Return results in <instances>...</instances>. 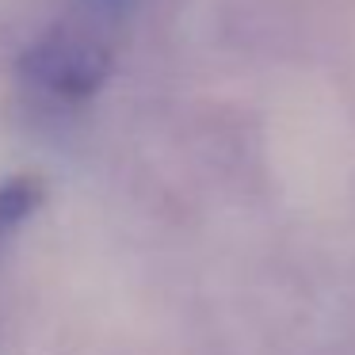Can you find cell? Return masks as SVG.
<instances>
[{"mask_svg":"<svg viewBox=\"0 0 355 355\" xmlns=\"http://www.w3.org/2000/svg\"><path fill=\"white\" fill-rule=\"evenodd\" d=\"M24 80L35 92L62 103L88 100L111 73V50L85 31H50L19 58Z\"/></svg>","mask_w":355,"mask_h":355,"instance_id":"1","label":"cell"},{"mask_svg":"<svg viewBox=\"0 0 355 355\" xmlns=\"http://www.w3.org/2000/svg\"><path fill=\"white\" fill-rule=\"evenodd\" d=\"M42 202V184L31 176H16L8 184H0V237L16 233L27 218L39 210Z\"/></svg>","mask_w":355,"mask_h":355,"instance_id":"2","label":"cell"},{"mask_svg":"<svg viewBox=\"0 0 355 355\" xmlns=\"http://www.w3.org/2000/svg\"><path fill=\"white\" fill-rule=\"evenodd\" d=\"M85 4L92 12H100V16H126L138 0H85Z\"/></svg>","mask_w":355,"mask_h":355,"instance_id":"3","label":"cell"}]
</instances>
